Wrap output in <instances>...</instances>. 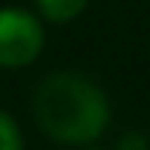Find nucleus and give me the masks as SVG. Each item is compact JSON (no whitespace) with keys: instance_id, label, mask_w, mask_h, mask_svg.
I'll return each instance as SVG.
<instances>
[{"instance_id":"nucleus-1","label":"nucleus","mask_w":150,"mask_h":150,"mask_svg":"<svg viewBox=\"0 0 150 150\" xmlns=\"http://www.w3.org/2000/svg\"><path fill=\"white\" fill-rule=\"evenodd\" d=\"M31 117L58 147H92L110 126V98L83 71H52L31 95Z\"/></svg>"},{"instance_id":"nucleus-4","label":"nucleus","mask_w":150,"mask_h":150,"mask_svg":"<svg viewBox=\"0 0 150 150\" xmlns=\"http://www.w3.org/2000/svg\"><path fill=\"white\" fill-rule=\"evenodd\" d=\"M0 150H25V135L22 126L12 113L0 110Z\"/></svg>"},{"instance_id":"nucleus-3","label":"nucleus","mask_w":150,"mask_h":150,"mask_svg":"<svg viewBox=\"0 0 150 150\" xmlns=\"http://www.w3.org/2000/svg\"><path fill=\"white\" fill-rule=\"evenodd\" d=\"M37 16L49 25H67L74 18H80L89 6V0H34Z\"/></svg>"},{"instance_id":"nucleus-5","label":"nucleus","mask_w":150,"mask_h":150,"mask_svg":"<svg viewBox=\"0 0 150 150\" xmlns=\"http://www.w3.org/2000/svg\"><path fill=\"white\" fill-rule=\"evenodd\" d=\"M83 150H101V147H83Z\"/></svg>"},{"instance_id":"nucleus-2","label":"nucleus","mask_w":150,"mask_h":150,"mask_svg":"<svg viewBox=\"0 0 150 150\" xmlns=\"http://www.w3.org/2000/svg\"><path fill=\"white\" fill-rule=\"evenodd\" d=\"M46 46V22L25 6H0V67L22 71Z\"/></svg>"}]
</instances>
